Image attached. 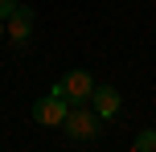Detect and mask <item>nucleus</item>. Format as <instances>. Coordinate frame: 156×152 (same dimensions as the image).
Wrapping results in <instances>:
<instances>
[{"label":"nucleus","mask_w":156,"mask_h":152,"mask_svg":"<svg viewBox=\"0 0 156 152\" xmlns=\"http://www.w3.org/2000/svg\"><path fill=\"white\" fill-rule=\"evenodd\" d=\"M62 128H66V136H70L74 144H86V140H94V136H99V128H103V115L94 111V107H90V111H86V107L78 103L74 111H66Z\"/></svg>","instance_id":"f257e3e1"},{"label":"nucleus","mask_w":156,"mask_h":152,"mask_svg":"<svg viewBox=\"0 0 156 152\" xmlns=\"http://www.w3.org/2000/svg\"><path fill=\"white\" fill-rule=\"evenodd\" d=\"M54 95H62L70 107L78 103H90V95H94V78H90V70H66V78L62 82H54Z\"/></svg>","instance_id":"f03ea898"},{"label":"nucleus","mask_w":156,"mask_h":152,"mask_svg":"<svg viewBox=\"0 0 156 152\" xmlns=\"http://www.w3.org/2000/svg\"><path fill=\"white\" fill-rule=\"evenodd\" d=\"M33 21H37L33 8H29V4H16L12 12L4 16V37L12 41L16 49H25V45H29V33H33Z\"/></svg>","instance_id":"7ed1b4c3"},{"label":"nucleus","mask_w":156,"mask_h":152,"mask_svg":"<svg viewBox=\"0 0 156 152\" xmlns=\"http://www.w3.org/2000/svg\"><path fill=\"white\" fill-rule=\"evenodd\" d=\"M66 111H70V103H66L62 95H41V99H33V119L41 123V128H62V119H66Z\"/></svg>","instance_id":"20e7f679"},{"label":"nucleus","mask_w":156,"mask_h":152,"mask_svg":"<svg viewBox=\"0 0 156 152\" xmlns=\"http://www.w3.org/2000/svg\"><path fill=\"white\" fill-rule=\"evenodd\" d=\"M90 107L103 115V119H115V115H119V107H123V99H119V90H115V87H99V82H94Z\"/></svg>","instance_id":"39448f33"},{"label":"nucleus","mask_w":156,"mask_h":152,"mask_svg":"<svg viewBox=\"0 0 156 152\" xmlns=\"http://www.w3.org/2000/svg\"><path fill=\"white\" fill-rule=\"evenodd\" d=\"M132 148H136V152H156V128H152V132H140Z\"/></svg>","instance_id":"423d86ee"},{"label":"nucleus","mask_w":156,"mask_h":152,"mask_svg":"<svg viewBox=\"0 0 156 152\" xmlns=\"http://www.w3.org/2000/svg\"><path fill=\"white\" fill-rule=\"evenodd\" d=\"M16 4H21V0H0V21H4V16H8V12H12V8H16Z\"/></svg>","instance_id":"0eeeda50"},{"label":"nucleus","mask_w":156,"mask_h":152,"mask_svg":"<svg viewBox=\"0 0 156 152\" xmlns=\"http://www.w3.org/2000/svg\"><path fill=\"white\" fill-rule=\"evenodd\" d=\"M0 37H4V21H0Z\"/></svg>","instance_id":"6e6552de"}]
</instances>
